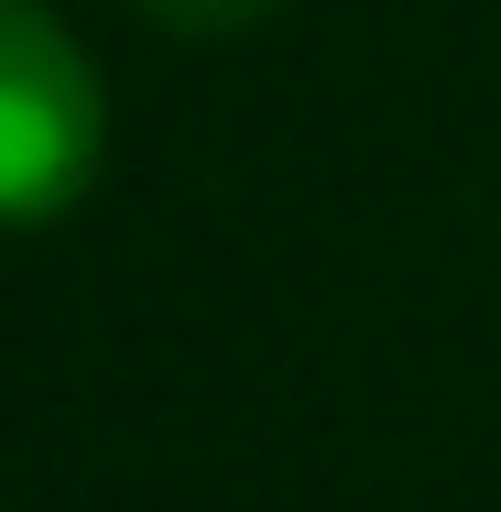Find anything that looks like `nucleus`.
Wrapping results in <instances>:
<instances>
[{"label":"nucleus","mask_w":501,"mask_h":512,"mask_svg":"<svg viewBox=\"0 0 501 512\" xmlns=\"http://www.w3.org/2000/svg\"><path fill=\"white\" fill-rule=\"evenodd\" d=\"M109 88L77 55V33L33 0H0V229L55 218L99 186Z\"/></svg>","instance_id":"1"},{"label":"nucleus","mask_w":501,"mask_h":512,"mask_svg":"<svg viewBox=\"0 0 501 512\" xmlns=\"http://www.w3.org/2000/svg\"><path fill=\"white\" fill-rule=\"evenodd\" d=\"M153 22H175V33H251V22H273L284 0H142Z\"/></svg>","instance_id":"2"}]
</instances>
